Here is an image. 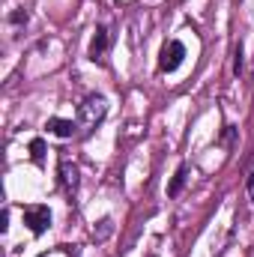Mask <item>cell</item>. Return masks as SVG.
<instances>
[{"label": "cell", "instance_id": "cell-4", "mask_svg": "<svg viewBox=\"0 0 254 257\" xmlns=\"http://www.w3.org/2000/svg\"><path fill=\"white\" fill-rule=\"evenodd\" d=\"M60 183H63L66 192H78V183H81V177H78V165H72L69 159L60 162Z\"/></svg>", "mask_w": 254, "mask_h": 257}, {"label": "cell", "instance_id": "cell-2", "mask_svg": "<svg viewBox=\"0 0 254 257\" xmlns=\"http://www.w3.org/2000/svg\"><path fill=\"white\" fill-rule=\"evenodd\" d=\"M24 224L30 227L33 236H42L48 227H51V209L42 206V203H33V206H24Z\"/></svg>", "mask_w": 254, "mask_h": 257}, {"label": "cell", "instance_id": "cell-11", "mask_svg": "<svg viewBox=\"0 0 254 257\" xmlns=\"http://www.w3.org/2000/svg\"><path fill=\"white\" fill-rule=\"evenodd\" d=\"M245 189H248V197H251V203H254V171L248 174V183H245Z\"/></svg>", "mask_w": 254, "mask_h": 257}, {"label": "cell", "instance_id": "cell-7", "mask_svg": "<svg viewBox=\"0 0 254 257\" xmlns=\"http://www.w3.org/2000/svg\"><path fill=\"white\" fill-rule=\"evenodd\" d=\"M186 177H189V168H186V165H180V168H177V174H174V180H171V186H168V197H177V194L183 192Z\"/></svg>", "mask_w": 254, "mask_h": 257}, {"label": "cell", "instance_id": "cell-8", "mask_svg": "<svg viewBox=\"0 0 254 257\" xmlns=\"http://www.w3.org/2000/svg\"><path fill=\"white\" fill-rule=\"evenodd\" d=\"M30 159H33L36 165L45 162V141H42V138H33V141H30Z\"/></svg>", "mask_w": 254, "mask_h": 257}, {"label": "cell", "instance_id": "cell-1", "mask_svg": "<svg viewBox=\"0 0 254 257\" xmlns=\"http://www.w3.org/2000/svg\"><path fill=\"white\" fill-rule=\"evenodd\" d=\"M105 114H108V102H105V96H87L81 105H78V126L81 128H96L102 120H105Z\"/></svg>", "mask_w": 254, "mask_h": 257}, {"label": "cell", "instance_id": "cell-10", "mask_svg": "<svg viewBox=\"0 0 254 257\" xmlns=\"http://www.w3.org/2000/svg\"><path fill=\"white\" fill-rule=\"evenodd\" d=\"M233 72H236V75H242V45L236 48V60H233Z\"/></svg>", "mask_w": 254, "mask_h": 257}, {"label": "cell", "instance_id": "cell-3", "mask_svg": "<svg viewBox=\"0 0 254 257\" xmlns=\"http://www.w3.org/2000/svg\"><path fill=\"white\" fill-rule=\"evenodd\" d=\"M183 60H186V45L180 39H171V42H165V48L159 54V69L162 72H177L183 66Z\"/></svg>", "mask_w": 254, "mask_h": 257}, {"label": "cell", "instance_id": "cell-6", "mask_svg": "<svg viewBox=\"0 0 254 257\" xmlns=\"http://www.w3.org/2000/svg\"><path fill=\"white\" fill-rule=\"evenodd\" d=\"M45 128H48L51 135H57V138H72V135H75V128H78V123H72V120H63V117H51Z\"/></svg>", "mask_w": 254, "mask_h": 257}, {"label": "cell", "instance_id": "cell-9", "mask_svg": "<svg viewBox=\"0 0 254 257\" xmlns=\"http://www.w3.org/2000/svg\"><path fill=\"white\" fill-rule=\"evenodd\" d=\"M108 233H111V218H102V221H99V239L108 236Z\"/></svg>", "mask_w": 254, "mask_h": 257}, {"label": "cell", "instance_id": "cell-5", "mask_svg": "<svg viewBox=\"0 0 254 257\" xmlns=\"http://www.w3.org/2000/svg\"><path fill=\"white\" fill-rule=\"evenodd\" d=\"M105 51H108V30L105 27H96L93 42H90V60H102Z\"/></svg>", "mask_w": 254, "mask_h": 257}]
</instances>
